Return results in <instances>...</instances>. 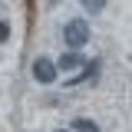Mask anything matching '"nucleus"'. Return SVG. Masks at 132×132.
<instances>
[{
    "label": "nucleus",
    "instance_id": "20e7f679",
    "mask_svg": "<svg viewBox=\"0 0 132 132\" xmlns=\"http://www.w3.org/2000/svg\"><path fill=\"white\" fill-rule=\"evenodd\" d=\"M99 76V63L93 60V63H86V69H82L79 76H69V86H79V82H89V79H96Z\"/></svg>",
    "mask_w": 132,
    "mask_h": 132
},
{
    "label": "nucleus",
    "instance_id": "39448f33",
    "mask_svg": "<svg viewBox=\"0 0 132 132\" xmlns=\"http://www.w3.org/2000/svg\"><path fill=\"white\" fill-rule=\"evenodd\" d=\"M69 132H99V126L93 119H73V129Z\"/></svg>",
    "mask_w": 132,
    "mask_h": 132
},
{
    "label": "nucleus",
    "instance_id": "0eeeda50",
    "mask_svg": "<svg viewBox=\"0 0 132 132\" xmlns=\"http://www.w3.org/2000/svg\"><path fill=\"white\" fill-rule=\"evenodd\" d=\"M7 36H10V23H7V20H0V43H3Z\"/></svg>",
    "mask_w": 132,
    "mask_h": 132
},
{
    "label": "nucleus",
    "instance_id": "f257e3e1",
    "mask_svg": "<svg viewBox=\"0 0 132 132\" xmlns=\"http://www.w3.org/2000/svg\"><path fill=\"white\" fill-rule=\"evenodd\" d=\"M63 40H66V46H69V53H79V50L89 43V27H86V20H69L63 27Z\"/></svg>",
    "mask_w": 132,
    "mask_h": 132
},
{
    "label": "nucleus",
    "instance_id": "6e6552de",
    "mask_svg": "<svg viewBox=\"0 0 132 132\" xmlns=\"http://www.w3.org/2000/svg\"><path fill=\"white\" fill-rule=\"evenodd\" d=\"M56 132H69V129H56Z\"/></svg>",
    "mask_w": 132,
    "mask_h": 132
},
{
    "label": "nucleus",
    "instance_id": "423d86ee",
    "mask_svg": "<svg viewBox=\"0 0 132 132\" xmlns=\"http://www.w3.org/2000/svg\"><path fill=\"white\" fill-rule=\"evenodd\" d=\"M82 7H86V10H89V13H99V10H102V7H106V3H102V0H96V3H93V0H86V3H82Z\"/></svg>",
    "mask_w": 132,
    "mask_h": 132
},
{
    "label": "nucleus",
    "instance_id": "f03ea898",
    "mask_svg": "<svg viewBox=\"0 0 132 132\" xmlns=\"http://www.w3.org/2000/svg\"><path fill=\"white\" fill-rule=\"evenodd\" d=\"M33 79L43 82V86H50V82L56 79V63L46 60V56H36V60H33Z\"/></svg>",
    "mask_w": 132,
    "mask_h": 132
},
{
    "label": "nucleus",
    "instance_id": "7ed1b4c3",
    "mask_svg": "<svg viewBox=\"0 0 132 132\" xmlns=\"http://www.w3.org/2000/svg\"><path fill=\"white\" fill-rule=\"evenodd\" d=\"M79 66H86V60H82L79 53H63L60 63H56V73H60V69H63V73H73V69H79Z\"/></svg>",
    "mask_w": 132,
    "mask_h": 132
}]
</instances>
